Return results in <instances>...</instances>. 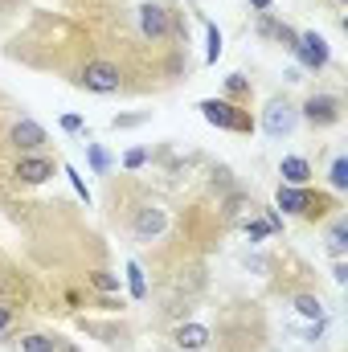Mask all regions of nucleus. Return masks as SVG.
<instances>
[{
  "label": "nucleus",
  "instance_id": "f257e3e1",
  "mask_svg": "<svg viewBox=\"0 0 348 352\" xmlns=\"http://www.w3.org/2000/svg\"><path fill=\"white\" fill-rule=\"evenodd\" d=\"M197 111L205 115V123H213V127H221V131H238V135H250V131H254L250 111H242V107L230 102V98H201Z\"/></svg>",
  "mask_w": 348,
  "mask_h": 352
},
{
  "label": "nucleus",
  "instance_id": "f03ea898",
  "mask_svg": "<svg viewBox=\"0 0 348 352\" xmlns=\"http://www.w3.org/2000/svg\"><path fill=\"white\" fill-rule=\"evenodd\" d=\"M291 54L299 58V66H303V70H324V66L332 62V45H328V37H324V33H316V29L299 33V41H295V50H291Z\"/></svg>",
  "mask_w": 348,
  "mask_h": 352
},
{
  "label": "nucleus",
  "instance_id": "7ed1b4c3",
  "mask_svg": "<svg viewBox=\"0 0 348 352\" xmlns=\"http://www.w3.org/2000/svg\"><path fill=\"white\" fill-rule=\"evenodd\" d=\"M119 82H123V70L115 62H87L83 74H78V87L94 90V94H115Z\"/></svg>",
  "mask_w": 348,
  "mask_h": 352
},
{
  "label": "nucleus",
  "instance_id": "20e7f679",
  "mask_svg": "<svg viewBox=\"0 0 348 352\" xmlns=\"http://www.w3.org/2000/svg\"><path fill=\"white\" fill-rule=\"evenodd\" d=\"M312 127H336L340 123V98L336 94H312L299 111Z\"/></svg>",
  "mask_w": 348,
  "mask_h": 352
},
{
  "label": "nucleus",
  "instance_id": "39448f33",
  "mask_svg": "<svg viewBox=\"0 0 348 352\" xmlns=\"http://www.w3.org/2000/svg\"><path fill=\"white\" fill-rule=\"evenodd\" d=\"M140 33L148 37V41H164L168 33H173V12L164 8V4H140Z\"/></svg>",
  "mask_w": 348,
  "mask_h": 352
},
{
  "label": "nucleus",
  "instance_id": "423d86ee",
  "mask_svg": "<svg viewBox=\"0 0 348 352\" xmlns=\"http://www.w3.org/2000/svg\"><path fill=\"white\" fill-rule=\"evenodd\" d=\"M295 119H299V111H295L287 98H270L266 111H262V127H266L270 135H291V131H295Z\"/></svg>",
  "mask_w": 348,
  "mask_h": 352
},
{
  "label": "nucleus",
  "instance_id": "0eeeda50",
  "mask_svg": "<svg viewBox=\"0 0 348 352\" xmlns=\"http://www.w3.org/2000/svg\"><path fill=\"white\" fill-rule=\"evenodd\" d=\"M8 144H12L21 156H29V152H37V148L45 144V127H41L37 119H17V123L8 127Z\"/></svg>",
  "mask_w": 348,
  "mask_h": 352
},
{
  "label": "nucleus",
  "instance_id": "6e6552de",
  "mask_svg": "<svg viewBox=\"0 0 348 352\" xmlns=\"http://www.w3.org/2000/svg\"><path fill=\"white\" fill-rule=\"evenodd\" d=\"M131 230H135V238L152 242V238H160V234L168 230V213H164L160 205H140L135 217H131Z\"/></svg>",
  "mask_w": 348,
  "mask_h": 352
},
{
  "label": "nucleus",
  "instance_id": "1a4fd4ad",
  "mask_svg": "<svg viewBox=\"0 0 348 352\" xmlns=\"http://www.w3.org/2000/svg\"><path fill=\"white\" fill-rule=\"evenodd\" d=\"M12 176H17L21 184H45V180L54 176V160H50V156H37V152H29V156H21V160H17Z\"/></svg>",
  "mask_w": 348,
  "mask_h": 352
},
{
  "label": "nucleus",
  "instance_id": "9d476101",
  "mask_svg": "<svg viewBox=\"0 0 348 352\" xmlns=\"http://www.w3.org/2000/svg\"><path fill=\"white\" fill-rule=\"evenodd\" d=\"M279 209L283 213H307L312 205H316V197H312V188L307 184H279Z\"/></svg>",
  "mask_w": 348,
  "mask_h": 352
},
{
  "label": "nucleus",
  "instance_id": "9b49d317",
  "mask_svg": "<svg viewBox=\"0 0 348 352\" xmlns=\"http://www.w3.org/2000/svg\"><path fill=\"white\" fill-rule=\"evenodd\" d=\"M279 176H283V184H307V180H312V164H307L303 156H283Z\"/></svg>",
  "mask_w": 348,
  "mask_h": 352
},
{
  "label": "nucleus",
  "instance_id": "f8f14e48",
  "mask_svg": "<svg viewBox=\"0 0 348 352\" xmlns=\"http://www.w3.org/2000/svg\"><path fill=\"white\" fill-rule=\"evenodd\" d=\"M176 344L184 352H201L209 344V328H205V324H184V328L176 332Z\"/></svg>",
  "mask_w": 348,
  "mask_h": 352
},
{
  "label": "nucleus",
  "instance_id": "ddd939ff",
  "mask_svg": "<svg viewBox=\"0 0 348 352\" xmlns=\"http://www.w3.org/2000/svg\"><path fill=\"white\" fill-rule=\"evenodd\" d=\"M127 291H131V299H148V278H144L140 263H127Z\"/></svg>",
  "mask_w": 348,
  "mask_h": 352
},
{
  "label": "nucleus",
  "instance_id": "4468645a",
  "mask_svg": "<svg viewBox=\"0 0 348 352\" xmlns=\"http://www.w3.org/2000/svg\"><path fill=\"white\" fill-rule=\"evenodd\" d=\"M21 352H58V340H50L41 332H29V336H21Z\"/></svg>",
  "mask_w": 348,
  "mask_h": 352
},
{
  "label": "nucleus",
  "instance_id": "2eb2a0df",
  "mask_svg": "<svg viewBox=\"0 0 348 352\" xmlns=\"http://www.w3.org/2000/svg\"><path fill=\"white\" fill-rule=\"evenodd\" d=\"M295 311H299L303 320H324V303H320L316 295H299V299H295Z\"/></svg>",
  "mask_w": 348,
  "mask_h": 352
},
{
  "label": "nucleus",
  "instance_id": "dca6fc26",
  "mask_svg": "<svg viewBox=\"0 0 348 352\" xmlns=\"http://www.w3.org/2000/svg\"><path fill=\"white\" fill-rule=\"evenodd\" d=\"M328 184H332L336 192H345V188H348V160H345V156H336V160H332V168H328Z\"/></svg>",
  "mask_w": 348,
  "mask_h": 352
},
{
  "label": "nucleus",
  "instance_id": "f3484780",
  "mask_svg": "<svg viewBox=\"0 0 348 352\" xmlns=\"http://www.w3.org/2000/svg\"><path fill=\"white\" fill-rule=\"evenodd\" d=\"M205 37H209L205 62H209V66H217V58H221V33H217V25H205Z\"/></svg>",
  "mask_w": 348,
  "mask_h": 352
},
{
  "label": "nucleus",
  "instance_id": "a211bd4d",
  "mask_svg": "<svg viewBox=\"0 0 348 352\" xmlns=\"http://www.w3.org/2000/svg\"><path fill=\"white\" fill-rule=\"evenodd\" d=\"M90 283H94L102 295H115V291H119V274H111V270H94V274H90Z\"/></svg>",
  "mask_w": 348,
  "mask_h": 352
},
{
  "label": "nucleus",
  "instance_id": "6ab92c4d",
  "mask_svg": "<svg viewBox=\"0 0 348 352\" xmlns=\"http://www.w3.org/2000/svg\"><path fill=\"white\" fill-rule=\"evenodd\" d=\"M144 164H148V148H131V152L123 156V168H131V173L144 168Z\"/></svg>",
  "mask_w": 348,
  "mask_h": 352
},
{
  "label": "nucleus",
  "instance_id": "aec40b11",
  "mask_svg": "<svg viewBox=\"0 0 348 352\" xmlns=\"http://www.w3.org/2000/svg\"><path fill=\"white\" fill-rule=\"evenodd\" d=\"M66 176H70V188H74V192H78V197L90 205V188H87V180L78 176V168H66Z\"/></svg>",
  "mask_w": 348,
  "mask_h": 352
},
{
  "label": "nucleus",
  "instance_id": "412c9836",
  "mask_svg": "<svg viewBox=\"0 0 348 352\" xmlns=\"http://www.w3.org/2000/svg\"><path fill=\"white\" fill-rule=\"evenodd\" d=\"M328 242H332V250L340 254V250L348 246V226H332V234H328Z\"/></svg>",
  "mask_w": 348,
  "mask_h": 352
},
{
  "label": "nucleus",
  "instance_id": "4be33fe9",
  "mask_svg": "<svg viewBox=\"0 0 348 352\" xmlns=\"http://www.w3.org/2000/svg\"><path fill=\"white\" fill-rule=\"evenodd\" d=\"M87 152H90V164H94V173H107V164H111V160H107V152H102L98 144H90Z\"/></svg>",
  "mask_w": 348,
  "mask_h": 352
},
{
  "label": "nucleus",
  "instance_id": "5701e85b",
  "mask_svg": "<svg viewBox=\"0 0 348 352\" xmlns=\"http://www.w3.org/2000/svg\"><path fill=\"white\" fill-rule=\"evenodd\" d=\"M266 234H270V221H246V238H250V242H259Z\"/></svg>",
  "mask_w": 348,
  "mask_h": 352
},
{
  "label": "nucleus",
  "instance_id": "b1692460",
  "mask_svg": "<svg viewBox=\"0 0 348 352\" xmlns=\"http://www.w3.org/2000/svg\"><path fill=\"white\" fill-rule=\"evenodd\" d=\"M226 90H230V94H246V90H250V82H246L242 74H230V78H226Z\"/></svg>",
  "mask_w": 348,
  "mask_h": 352
},
{
  "label": "nucleus",
  "instance_id": "393cba45",
  "mask_svg": "<svg viewBox=\"0 0 348 352\" xmlns=\"http://www.w3.org/2000/svg\"><path fill=\"white\" fill-rule=\"evenodd\" d=\"M62 131L78 135V131H83V115H62Z\"/></svg>",
  "mask_w": 348,
  "mask_h": 352
},
{
  "label": "nucleus",
  "instance_id": "a878e982",
  "mask_svg": "<svg viewBox=\"0 0 348 352\" xmlns=\"http://www.w3.org/2000/svg\"><path fill=\"white\" fill-rule=\"evenodd\" d=\"M8 324H12V303H0V336L8 332Z\"/></svg>",
  "mask_w": 348,
  "mask_h": 352
},
{
  "label": "nucleus",
  "instance_id": "bb28decb",
  "mask_svg": "<svg viewBox=\"0 0 348 352\" xmlns=\"http://www.w3.org/2000/svg\"><path fill=\"white\" fill-rule=\"evenodd\" d=\"M135 123H140V115H119L115 119V127H135Z\"/></svg>",
  "mask_w": 348,
  "mask_h": 352
},
{
  "label": "nucleus",
  "instance_id": "cd10ccee",
  "mask_svg": "<svg viewBox=\"0 0 348 352\" xmlns=\"http://www.w3.org/2000/svg\"><path fill=\"white\" fill-rule=\"evenodd\" d=\"M250 4H254L259 12H270V4H274V0H250Z\"/></svg>",
  "mask_w": 348,
  "mask_h": 352
}]
</instances>
